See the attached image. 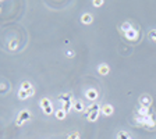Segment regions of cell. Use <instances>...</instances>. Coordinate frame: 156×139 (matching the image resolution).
<instances>
[{
  "label": "cell",
  "mask_w": 156,
  "mask_h": 139,
  "mask_svg": "<svg viewBox=\"0 0 156 139\" xmlns=\"http://www.w3.org/2000/svg\"><path fill=\"white\" fill-rule=\"evenodd\" d=\"M100 111L105 114V116H112L113 114V107L110 104H105V106L100 107Z\"/></svg>",
  "instance_id": "cell-4"
},
{
  "label": "cell",
  "mask_w": 156,
  "mask_h": 139,
  "mask_svg": "<svg viewBox=\"0 0 156 139\" xmlns=\"http://www.w3.org/2000/svg\"><path fill=\"white\" fill-rule=\"evenodd\" d=\"M66 56H67V57H73V56H74V52H73V50H67Z\"/></svg>",
  "instance_id": "cell-24"
},
{
  "label": "cell",
  "mask_w": 156,
  "mask_h": 139,
  "mask_svg": "<svg viewBox=\"0 0 156 139\" xmlns=\"http://www.w3.org/2000/svg\"><path fill=\"white\" fill-rule=\"evenodd\" d=\"M145 128H155L156 127V116L155 114H152V116H148V117H145V125H144Z\"/></svg>",
  "instance_id": "cell-1"
},
{
  "label": "cell",
  "mask_w": 156,
  "mask_h": 139,
  "mask_svg": "<svg viewBox=\"0 0 156 139\" xmlns=\"http://www.w3.org/2000/svg\"><path fill=\"white\" fill-rule=\"evenodd\" d=\"M117 139H130V138H128V135L125 134V132H123V131H121V132H118Z\"/></svg>",
  "instance_id": "cell-19"
},
{
  "label": "cell",
  "mask_w": 156,
  "mask_h": 139,
  "mask_svg": "<svg viewBox=\"0 0 156 139\" xmlns=\"http://www.w3.org/2000/svg\"><path fill=\"white\" fill-rule=\"evenodd\" d=\"M9 48L13 50V49H16L17 48V40H11L10 42V45H9Z\"/></svg>",
  "instance_id": "cell-21"
},
{
  "label": "cell",
  "mask_w": 156,
  "mask_h": 139,
  "mask_svg": "<svg viewBox=\"0 0 156 139\" xmlns=\"http://www.w3.org/2000/svg\"><path fill=\"white\" fill-rule=\"evenodd\" d=\"M29 120V113L28 111H21L18 114V118H17V125H22V124Z\"/></svg>",
  "instance_id": "cell-2"
},
{
  "label": "cell",
  "mask_w": 156,
  "mask_h": 139,
  "mask_svg": "<svg viewBox=\"0 0 156 139\" xmlns=\"http://www.w3.org/2000/svg\"><path fill=\"white\" fill-rule=\"evenodd\" d=\"M74 110H76V111H78V113H82L84 111V110H85V107H84V104H82V102H78V100H77V102H74Z\"/></svg>",
  "instance_id": "cell-8"
},
{
  "label": "cell",
  "mask_w": 156,
  "mask_h": 139,
  "mask_svg": "<svg viewBox=\"0 0 156 139\" xmlns=\"http://www.w3.org/2000/svg\"><path fill=\"white\" fill-rule=\"evenodd\" d=\"M140 103H141V107H149L152 103V99L149 95H142L140 99Z\"/></svg>",
  "instance_id": "cell-3"
},
{
  "label": "cell",
  "mask_w": 156,
  "mask_h": 139,
  "mask_svg": "<svg viewBox=\"0 0 156 139\" xmlns=\"http://www.w3.org/2000/svg\"><path fill=\"white\" fill-rule=\"evenodd\" d=\"M137 36H138V33H137V31H135V29H131V31H128V32H125V38H127V39H130V40H134V39H137Z\"/></svg>",
  "instance_id": "cell-7"
},
{
  "label": "cell",
  "mask_w": 156,
  "mask_h": 139,
  "mask_svg": "<svg viewBox=\"0 0 156 139\" xmlns=\"http://www.w3.org/2000/svg\"><path fill=\"white\" fill-rule=\"evenodd\" d=\"M103 4V1H100V0H95L93 1V6H96V7H99V6H102Z\"/></svg>",
  "instance_id": "cell-23"
},
{
  "label": "cell",
  "mask_w": 156,
  "mask_h": 139,
  "mask_svg": "<svg viewBox=\"0 0 156 139\" xmlns=\"http://www.w3.org/2000/svg\"><path fill=\"white\" fill-rule=\"evenodd\" d=\"M121 29H123L124 32H128V31H131L132 28H131V24H130V22H124L123 25H121Z\"/></svg>",
  "instance_id": "cell-18"
},
{
  "label": "cell",
  "mask_w": 156,
  "mask_h": 139,
  "mask_svg": "<svg viewBox=\"0 0 156 139\" xmlns=\"http://www.w3.org/2000/svg\"><path fill=\"white\" fill-rule=\"evenodd\" d=\"M81 20H82V22H84V24H91V22L93 21V18H92L91 14H84Z\"/></svg>",
  "instance_id": "cell-10"
},
{
  "label": "cell",
  "mask_w": 156,
  "mask_h": 139,
  "mask_svg": "<svg viewBox=\"0 0 156 139\" xmlns=\"http://www.w3.org/2000/svg\"><path fill=\"white\" fill-rule=\"evenodd\" d=\"M41 106H42V109H46V107L52 106V103H50V100H49V99H46V97H45V99H42V100H41Z\"/></svg>",
  "instance_id": "cell-16"
},
{
  "label": "cell",
  "mask_w": 156,
  "mask_h": 139,
  "mask_svg": "<svg viewBox=\"0 0 156 139\" xmlns=\"http://www.w3.org/2000/svg\"><path fill=\"white\" fill-rule=\"evenodd\" d=\"M99 113H100V111H93V113H91V114L88 116V120H89V121H96L98 117H99Z\"/></svg>",
  "instance_id": "cell-15"
},
{
  "label": "cell",
  "mask_w": 156,
  "mask_h": 139,
  "mask_svg": "<svg viewBox=\"0 0 156 139\" xmlns=\"http://www.w3.org/2000/svg\"><path fill=\"white\" fill-rule=\"evenodd\" d=\"M99 109H100V107H99V104L93 103V104H91L89 107H86V113H88V116H89V114H91V113H93V111H100Z\"/></svg>",
  "instance_id": "cell-6"
},
{
  "label": "cell",
  "mask_w": 156,
  "mask_h": 139,
  "mask_svg": "<svg viewBox=\"0 0 156 139\" xmlns=\"http://www.w3.org/2000/svg\"><path fill=\"white\" fill-rule=\"evenodd\" d=\"M28 92H29V96H32L33 93H35V89H33V88H32V89H31V91H28Z\"/></svg>",
  "instance_id": "cell-26"
},
{
  "label": "cell",
  "mask_w": 156,
  "mask_h": 139,
  "mask_svg": "<svg viewBox=\"0 0 156 139\" xmlns=\"http://www.w3.org/2000/svg\"><path fill=\"white\" fill-rule=\"evenodd\" d=\"M43 111H45V114H52L53 113V107H46V109H43Z\"/></svg>",
  "instance_id": "cell-20"
},
{
  "label": "cell",
  "mask_w": 156,
  "mask_h": 139,
  "mask_svg": "<svg viewBox=\"0 0 156 139\" xmlns=\"http://www.w3.org/2000/svg\"><path fill=\"white\" fill-rule=\"evenodd\" d=\"M78 138H80V135H78V134H74L73 136H70L68 139H78Z\"/></svg>",
  "instance_id": "cell-25"
},
{
  "label": "cell",
  "mask_w": 156,
  "mask_h": 139,
  "mask_svg": "<svg viewBox=\"0 0 156 139\" xmlns=\"http://www.w3.org/2000/svg\"><path fill=\"white\" fill-rule=\"evenodd\" d=\"M86 97H88L89 100H96L98 92L95 91V89H89V91H86Z\"/></svg>",
  "instance_id": "cell-5"
},
{
  "label": "cell",
  "mask_w": 156,
  "mask_h": 139,
  "mask_svg": "<svg viewBox=\"0 0 156 139\" xmlns=\"http://www.w3.org/2000/svg\"><path fill=\"white\" fill-rule=\"evenodd\" d=\"M66 114H67V111H64L63 109H59L57 111L54 113V116H56V118H57V120H64Z\"/></svg>",
  "instance_id": "cell-9"
},
{
  "label": "cell",
  "mask_w": 156,
  "mask_h": 139,
  "mask_svg": "<svg viewBox=\"0 0 156 139\" xmlns=\"http://www.w3.org/2000/svg\"><path fill=\"white\" fill-rule=\"evenodd\" d=\"M149 38L153 39V40H156V31H151V32H149Z\"/></svg>",
  "instance_id": "cell-22"
},
{
  "label": "cell",
  "mask_w": 156,
  "mask_h": 139,
  "mask_svg": "<svg viewBox=\"0 0 156 139\" xmlns=\"http://www.w3.org/2000/svg\"><path fill=\"white\" fill-rule=\"evenodd\" d=\"M73 106H74V104L71 103V100L70 102H66V103H63V110H64V111H70Z\"/></svg>",
  "instance_id": "cell-17"
},
{
  "label": "cell",
  "mask_w": 156,
  "mask_h": 139,
  "mask_svg": "<svg viewBox=\"0 0 156 139\" xmlns=\"http://www.w3.org/2000/svg\"><path fill=\"white\" fill-rule=\"evenodd\" d=\"M60 100H61L63 103L70 102V100H71V95H70V93H63V95H60Z\"/></svg>",
  "instance_id": "cell-14"
},
{
  "label": "cell",
  "mask_w": 156,
  "mask_h": 139,
  "mask_svg": "<svg viewBox=\"0 0 156 139\" xmlns=\"http://www.w3.org/2000/svg\"><path fill=\"white\" fill-rule=\"evenodd\" d=\"M18 97L20 99H28L29 97V92H27V91H22V89H20V92H18Z\"/></svg>",
  "instance_id": "cell-13"
},
{
  "label": "cell",
  "mask_w": 156,
  "mask_h": 139,
  "mask_svg": "<svg viewBox=\"0 0 156 139\" xmlns=\"http://www.w3.org/2000/svg\"><path fill=\"white\" fill-rule=\"evenodd\" d=\"M21 89L22 91H31V89H32V85H31V82H28V81H24V82H22L21 84Z\"/></svg>",
  "instance_id": "cell-11"
},
{
  "label": "cell",
  "mask_w": 156,
  "mask_h": 139,
  "mask_svg": "<svg viewBox=\"0 0 156 139\" xmlns=\"http://www.w3.org/2000/svg\"><path fill=\"white\" fill-rule=\"evenodd\" d=\"M108 72H109L108 64H102L100 67H99V74L100 75H108Z\"/></svg>",
  "instance_id": "cell-12"
}]
</instances>
